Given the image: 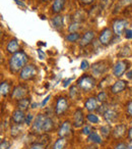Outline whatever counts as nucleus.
<instances>
[{"mask_svg":"<svg viewBox=\"0 0 132 149\" xmlns=\"http://www.w3.org/2000/svg\"><path fill=\"white\" fill-rule=\"evenodd\" d=\"M28 62V55L23 51H19L12 54L9 59V68L12 72H19L25 66Z\"/></svg>","mask_w":132,"mask_h":149,"instance_id":"nucleus-1","label":"nucleus"},{"mask_svg":"<svg viewBox=\"0 0 132 149\" xmlns=\"http://www.w3.org/2000/svg\"><path fill=\"white\" fill-rule=\"evenodd\" d=\"M77 85L80 88L82 91L85 92H89L91 90H93L96 86V80L94 79V77L91 76H87V74H85L77 82Z\"/></svg>","mask_w":132,"mask_h":149,"instance_id":"nucleus-2","label":"nucleus"},{"mask_svg":"<svg viewBox=\"0 0 132 149\" xmlns=\"http://www.w3.org/2000/svg\"><path fill=\"white\" fill-rule=\"evenodd\" d=\"M37 72H38V70L34 64H28V65H25V68L21 70L19 77H21V79L23 80V81H30V80H33L34 78L37 76Z\"/></svg>","mask_w":132,"mask_h":149,"instance_id":"nucleus-3","label":"nucleus"},{"mask_svg":"<svg viewBox=\"0 0 132 149\" xmlns=\"http://www.w3.org/2000/svg\"><path fill=\"white\" fill-rule=\"evenodd\" d=\"M46 116L42 113H39L35 118L32 124V132L37 133V134H42L43 133V126L44 122H45Z\"/></svg>","mask_w":132,"mask_h":149,"instance_id":"nucleus-4","label":"nucleus"},{"mask_svg":"<svg viewBox=\"0 0 132 149\" xmlns=\"http://www.w3.org/2000/svg\"><path fill=\"white\" fill-rule=\"evenodd\" d=\"M128 62L126 60H119L113 68V74L114 77L120 78L125 74V72L128 68Z\"/></svg>","mask_w":132,"mask_h":149,"instance_id":"nucleus-5","label":"nucleus"},{"mask_svg":"<svg viewBox=\"0 0 132 149\" xmlns=\"http://www.w3.org/2000/svg\"><path fill=\"white\" fill-rule=\"evenodd\" d=\"M91 72L93 74L99 77V76H102L108 70V64H107V61L103 60V61H98L96 63H94L91 65Z\"/></svg>","mask_w":132,"mask_h":149,"instance_id":"nucleus-6","label":"nucleus"},{"mask_svg":"<svg viewBox=\"0 0 132 149\" xmlns=\"http://www.w3.org/2000/svg\"><path fill=\"white\" fill-rule=\"evenodd\" d=\"M112 39H113V32H112V30L109 29V28H105V29L101 32V34H100V36H99L100 43L105 46L109 45L110 42L112 41Z\"/></svg>","mask_w":132,"mask_h":149,"instance_id":"nucleus-7","label":"nucleus"},{"mask_svg":"<svg viewBox=\"0 0 132 149\" xmlns=\"http://www.w3.org/2000/svg\"><path fill=\"white\" fill-rule=\"evenodd\" d=\"M127 25H128V22L126 19H116L113 23L114 33L117 36H121L125 32Z\"/></svg>","mask_w":132,"mask_h":149,"instance_id":"nucleus-8","label":"nucleus"},{"mask_svg":"<svg viewBox=\"0 0 132 149\" xmlns=\"http://www.w3.org/2000/svg\"><path fill=\"white\" fill-rule=\"evenodd\" d=\"M68 108V102L64 97H59L56 101V107H55V113L57 116H61Z\"/></svg>","mask_w":132,"mask_h":149,"instance_id":"nucleus-9","label":"nucleus"},{"mask_svg":"<svg viewBox=\"0 0 132 149\" xmlns=\"http://www.w3.org/2000/svg\"><path fill=\"white\" fill-rule=\"evenodd\" d=\"M28 94V88L23 85H19L13 89L12 94H11V97L14 98L16 100L23 99L25 97V95Z\"/></svg>","mask_w":132,"mask_h":149,"instance_id":"nucleus-10","label":"nucleus"},{"mask_svg":"<svg viewBox=\"0 0 132 149\" xmlns=\"http://www.w3.org/2000/svg\"><path fill=\"white\" fill-rule=\"evenodd\" d=\"M94 39H95V32L87 31V32H85L82 35V37L80 38L79 45H80V47H87V46H89V44L93 42Z\"/></svg>","mask_w":132,"mask_h":149,"instance_id":"nucleus-11","label":"nucleus"},{"mask_svg":"<svg viewBox=\"0 0 132 149\" xmlns=\"http://www.w3.org/2000/svg\"><path fill=\"white\" fill-rule=\"evenodd\" d=\"M83 124H85V116H83L82 110L78 108L75 110L73 114V125L75 128H81L83 127Z\"/></svg>","mask_w":132,"mask_h":149,"instance_id":"nucleus-12","label":"nucleus"},{"mask_svg":"<svg viewBox=\"0 0 132 149\" xmlns=\"http://www.w3.org/2000/svg\"><path fill=\"white\" fill-rule=\"evenodd\" d=\"M126 87H127V82L124 81V80H118L117 82H115V83L112 85L111 92L113 94H118V93H120V92L124 91V90L126 89Z\"/></svg>","mask_w":132,"mask_h":149,"instance_id":"nucleus-13","label":"nucleus"},{"mask_svg":"<svg viewBox=\"0 0 132 149\" xmlns=\"http://www.w3.org/2000/svg\"><path fill=\"white\" fill-rule=\"evenodd\" d=\"M103 116H104L105 120L108 123V124H114L118 118V112L114 109H110V108H108Z\"/></svg>","mask_w":132,"mask_h":149,"instance_id":"nucleus-14","label":"nucleus"},{"mask_svg":"<svg viewBox=\"0 0 132 149\" xmlns=\"http://www.w3.org/2000/svg\"><path fill=\"white\" fill-rule=\"evenodd\" d=\"M71 131V123L69 120H65L60 127L59 131H58V136L60 138H65L66 136H68L69 133Z\"/></svg>","mask_w":132,"mask_h":149,"instance_id":"nucleus-15","label":"nucleus"},{"mask_svg":"<svg viewBox=\"0 0 132 149\" xmlns=\"http://www.w3.org/2000/svg\"><path fill=\"white\" fill-rule=\"evenodd\" d=\"M25 116H25V111H23L21 109H16L12 112L11 118H12V122L15 125H21L25 120Z\"/></svg>","mask_w":132,"mask_h":149,"instance_id":"nucleus-16","label":"nucleus"},{"mask_svg":"<svg viewBox=\"0 0 132 149\" xmlns=\"http://www.w3.org/2000/svg\"><path fill=\"white\" fill-rule=\"evenodd\" d=\"M30 105H31V98L25 97V98H23V99L17 100V109L25 111V110L29 109Z\"/></svg>","mask_w":132,"mask_h":149,"instance_id":"nucleus-17","label":"nucleus"},{"mask_svg":"<svg viewBox=\"0 0 132 149\" xmlns=\"http://www.w3.org/2000/svg\"><path fill=\"white\" fill-rule=\"evenodd\" d=\"M85 107L87 108L89 111H94V110L98 109V99L95 97H89V99L85 101Z\"/></svg>","mask_w":132,"mask_h":149,"instance_id":"nucleus-18","label":"nucleus"},{"mask_svg":"<svg viewBox=\"0 0 132 149\" xmlns=\"http://www.w3.org/2000/svg\"><path fill=\"white\" fill-rule=\"evenodd\" d=\"M19 44L16 39L10 40L6 46V50L9 52V53H12V54L19 52Z\"/></svg>","mask_w":132,"mask_h":149,"instance_id":"nucleus-19","label":"nucleus"},{"mask_svg":"<svg viewBox=\"0 0 132 149\" xmlns=\"http://www.w3.org/2000/svg\"><path fill=\"white\" fill-rule=\"evenodd\" d=\"M66 0H54L53 5H52V11L54 13H59L63 10L64 5H65Z\"/></svg>","mask_w":132,"mask_h":149,"instance_id":"nucleus-20","label":"nucleus"},{"mask_svg":"<svg viewBox=\"0 0 132 149\" xmlns=\"http://www.w3.org/2000/svg\"><path fill=\"white\" fill-rule=\"evenodd\" d=\"M113 136L114 138H121L125 135L126 133V126L125 125H118L115 127V129L113 130Z\"/></svg>","mask_w":132,"mask_h":149,"instance_id":"nucleus-21","label":"nucleus"},{"mask_svg":"<svg viewBox=\"0 0 132 149\" xmlns=\"http://www.w3.org/2000/svg\"><path fill=\"white\" fill-rule=\"evenodd\" d=\"M54 129V122L51 118L49 116H46L45 122H44V126H43V133H49L51 132Z\"/></svg>","mask_w":132,"mask_h":149,"instance_id":"nucleus-22","label":"nucleus"},{"mask_svg":"<svg viewBox=\"0 0 132 149\" xmlns=\"http://www.w3.org/2000/svg\"><path fill=\"white\" fill-rule=\"evenodd\" d=\"M52 26L55 29H60L63 27V17L62 15H56L55 17H53L52 19Z\"/></svg>","mask_w":132,"mask_h":149,"instance_id":"nucleus-23","label":"nucleus"},{"mask_svg":"<svg viewBox=\"0 0 132 149\" xmlns=\"http://www.w3.org/2000/svg\"><path fill=\"white\" fill-rule=\"evenodd\" d=\"M10 91V85H9L8 82H2L1 85H0V93L2 96H7Z\"/></svg>","mask_w":132,"mask_h":149,"instance_id":"nucleus-24","label":"nucleus"},{"mask_svg":"<svg viewBox=\"0 0 132 149\" xmlns=\"http://www.w3.org/2000/svg\"><path fill=\"white\" fill-rule=\"evenodd\" d=\"M89 138H87V140L89 141V142H94V143H97V144H101L102 142H103V140H102L101 136H100L98 133L96 132H93L91 135H89Z\"/></svg>","mask_w":132,"mask_h":149,"instance_id":"nucleus-25","label":"nucleus"},{"mask_svg":"<svg viewBox=\"0 0 132 149\" xmlns=\"http://www.w3.org/2000/svg\"><path fill=\"white\" fill-rule=\"evenodd\" d=\"M66 145V140L65 138H60L58 140H56V142L53 145V149H64Z\"/></svg>","mask_w":132,"mask_h":149,"instance_id":"nucleus-26","label":"nucleus"},{"mask_svg":"<svg viewBox=\"0 0 132 149\" xmlns=\"http://www.w3.org/2000/svg\"><path fill=\"white\" fill-rule=\"evenodd\" d=\"M80 38V35H79L77 32H75V33H70L68 34V35L66 36V41H68V42H76L77 40Z\"/></svg>","mask_w":132,"mask_h":149,"instance_id":"nucleus-27","label":"nucleus"},{"mask_svg":"<svg viewBox=\"0 0 132 149\" xmlns=\"http://www.w3.org/2000/svg\"><path fill=\"white\" fill-rule=\"evenodd\" d=\"M87 118L89 123H91V124H98V123L100 122L99 116H96V114H94V113H89L87 116Z\"/></svg>","mask_w":132,"mask_h":149,"instance_id":"nucleus-28","label":"nucleus"},{"mask_svg":"<svg viewBox=\"0 0 132 149\" xmlns=\"http://www.w3.org/2000/svg\"><path fill=\"white\" fill-rule=\"evenodd\" d=\"M100 131H101L102 136L105 137V138H107V137L110 135V132H111V129H110V127H109V126H103V127H101Z\"/></svg>","mask_w":132,"mask_h":149,"instance_id":"nucleus-29","label":"nucleus"},{"mask_svg":"<svg viewBox=\"0 0 132 149\" xmlns=\"http://www.w3.org/2000/svg\"><path fill=\"white\" fill-rule=\"evenodd\" d=\"M77 94H78V89H77L76 86H72L69 90V95L72 99H75L77 97Z\"/></svg>","mask_w":132,"mask_h":149,"instance_id":"nucleus-30","label":"nucleus"},{"mask_svg":"<svg viewBox=\"0 0 132 149\" xmlns=\"http://www.w3.org/2000/svg\"><path fill=\"white\" fill-rule=\"evenodd\" d=\"M19 133H21V129H19V125H15V126L11 127V130H10V135H11V136L16 137Z\"/></svg>","mask_w":132,"mask_h":149,"instance_id":"nucleus-31","label":"nucleus"},{"mask_svg":"<svg viewBox=\"0 0 132 149\" xmlns=\"http://www.w3.org/2000/svg\"><path fill=\"white\" fill-rule=\"evenodd\" d=\"M107 94H106V92L105 91H102V92H100L99 94H98V97H97V99H98V101H100V102H102V103H104V102L107 100Z\"/></svg>","mask_w":132,"mask_h":149,"instance_id":"nucleus-32","label":"nucleus"},{"mask_svg":"<svg viewBox=\"0 0 132 149\" xmlns=\"http://www.w3.org/2000/svg\"><path fill=\"white\" fill-rule=\"evenodd\" d=\"M80 28V25H79V23H77V22H75V23L71 24L70 26H69V31H70V33H75V32L77 31V30Z\"/></svg>","mask_w":132,"mask_h":149,"instance_id":"nucleus-33","label":"nucleus"},{"mask_svg":"<svg viewBox=\"0 0 132 149\" xmlns=\"http://www.w3.org/2000/svg\"><path fill=\"white\" fill-rule=\"evenodd\" d=\"M10 148V142L8 140H2L0 143V149H9Z\"/></svg>","mask_w":132,"mask_h":149,"instance_id":"nucleus-34","label":"nucleus"},{"mask_svg":"<svg viewBox=\"0 0 132 149\" xmlns=\"http://www.w3.org/2000/svg\"><path fill=\"white\" fill-rule=\"evenodd\" d=\"M91 133H93V131H91V126L83 127V129H82V134L83 135H87V136H89V135H91Z\"/></svg>","mask_w":132,"mask_h":149,"instance_id":"nucleus-35","label":"nucleus"},{"mask_svg":"<svg viewBox=\"0 0 132 149\" xmlns=\"http://www.w3.org/2000/svg\"><path fill=\"white\" fill-rule=\"evenodd\" d=\"M29 149H44V144H42V143H34L29 147Z\"/></svg>","mask_w":132,"mask_h":149,"instance_id":"nucleus-36","label":"nucleus"},{"mask_svg":"<svg viewBox=\"0 0 132 149\" xmlns=\"http://www.w3.org/2000/svg\"><path fill=\"white\" fill-rule=\"evenodd\" d=\"M89 68V61H87V60H85V59H83L82 61H81V63H80V68L82 70H87Z\"/></svg>","mask_w":132,"mask_h":149,"instance_id":"nucleus-37","label":"nucleus"},{"mask_svg":"<svg viewBox=\"0 0 132 149\" xmlns=\"http://www.w3.org/2000/svg\"><path fill=\"white\" fill-rule=\"evenodd\" d=\"M126 112L129 116H132V100L127 104V108H126Z\"/></svg>","mask_w":132,"mask_h":149,"instance_id":"nucleus-38","label":"nucleus"},{"mask_svg":"<svg viewBox=\"0 0 132 149\" xmlns=\"http://www.w3.org/2000/svg\"><path fill=\"white\" fill-rule=\"evenodd\" d=\"M124 34H125L126 39H132V30L126 29L125 32H124Z\"/></svg>","mask_w":132,"mask_h":149,"instance_id":"nucleus-39","label":"nucleus"},{"mask_svg":"<svg viewBox=\"0 0 132 149\" xmlns=\"http://www.w3.org/2000/svg\"><path fill=\"white\" fill-rule=\"evenodd\" d=\"M33 118H34V116H32L31 113H29L27 116H25V123L27 125H31V123H32V120H33Z\"/></svg>","mask_w":132,"mask_h":149,"instance_id":"nucleus-40","label":"nucleus"},{"mask_svg":"<svg viewBox=\"0 0 132 149\" xmlns=\"http://www.w3.org/2000/svg\"><path fill=\"white\" fill-rule=\"evenodd\" d=\"M126 146H127V145H126L125 143H119V144L116 145L114 149H126Z\"/></svg>","mask_w":132,"mask_h":149,"instance_id":"nucleus-41","label":"nucleus"},{"mask_svg":"<svg viewBox=\"0 0 132 149\" xmlns=\"http://www.w3.org/2000/svg\"><path fill=\"white\" fill-rule=\"evenodd\" d=\"M80 1V3L81 4H83V5H89V4H91V3L95 1V0H79Z\"/></svg>","mask_w":132,"mask_h":149,"instance_id":"nucleus-42","label":"nucleus"},{"mask_svg":"<svg viewBox=\"0 0 132 149\" xmlns=\"http://www.w3.org/2000/svg\"><path fill=\"white\" fill-rule=\"evenodd\" d=\"M72 81V79H66V80H64L63 81V87H67V86L69 85V84H70V82Z\"/></svg>","mask_w":132,"mask_h":149,"instance_id":"nucleus-43","label":"nucleus"},{"mask_svg":"<svg viewBox=\"0 0 132 149\" xmlns=\"http://www.w3.org/2000/svg\"><path fill=\"white\" fill-rule=\"evenodd\" d=\"M38 53H39V58H40V59H44V58H45V53H44L41 49H38Z\"/></svg>","mask_w":132,"mask_h":149,"instance_id":"nucleus-44","label":"nucleus"},{"mask_svg":"<svg viewBox=\"0 0 132 149\" xmlns=\"http://www.w3.org/2000/svg\"><path fill=\"white\" fill-rule=\"evenodd\" d=\"M50 97H51V96H50V95H48V96H47V97H46V98H45V99H44V100H43V101H42V103H41V106H42V107H43V106H45V104H46V103H47V102H48V101H49Z\"/></svg>","mask_w":132,"mask_h":149,"instance_id":"nucleus-45","label":"nucleus"},{"mask_svg":"<svg viewBox=\"0 0 132 149\" xmlns=\"http://www.w3.org/2000/svg\"><path fill=\"white\" fill-rule=\"evenodd\" d=\"M14 2L16 3L17 5H19V6H21V7H25V5L23 4V2H21V0H14Z\"/></svg>","mask_w":132,"mask_h":149,"instance_id":"nucleus-46","label":"nucleus"},{"mask_svg":"<svg viewBox=\"0 0 132 149\" xmlns=\"http://www.w3.org/2000/svg\"><path fill=\"white\" fill-rule=\"evenodd\" d=\"M126 149H132V140L128 142L127 146H126Z\"/></svg>","mask_w":132,"mask_h":149,"instance_id":"nucleus-47","label":"nucleus"},{"mask_svg":"<svg viewBox=\"0 0 132 149\" xmlns=\"http://www.w3.org/2000/svg\"><path fill=\"white\" fill-rule=\"evenodd\" d=\"M128 137H129V139L132 140V128H130L129 131H128Z\"/></svg>","mask_w":132,"mask_h":149,"instance_id":"nucleus-48","label":"nucleus"},{"mask_svg":"<svg viewBox=\"0 0 132 149\" xmlns=\"http://www.w3.org/2000/svg\"><path fill=\"white\" fill-rule=\"evenodd\" d=\"M122 2L124 4H129V3H132V0H122Z\"/></svg>","mask_w":132,"mask_h":149,"instance_id":"nucleus-49","label":"nucleus"},{"mask_svg":"<svg viewBox=\"0 0 132 149\" xmlns=\"http://www.w3.org/2000/svg\"><path fill=\"white\" fill-rule=\"evenodd\" d=\"M44 1H47V0H44Z\"/></svg>","mask_w":132,"mask_h":149,"instance_id":"nucleus-50","label":"nucleus"}]
</instances>
